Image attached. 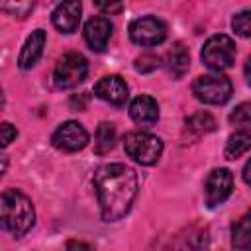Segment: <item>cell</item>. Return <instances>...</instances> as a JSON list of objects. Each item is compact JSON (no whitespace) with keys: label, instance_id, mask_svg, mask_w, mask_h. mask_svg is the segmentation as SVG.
I'll return each mask as SVG.
<instances>
[{"label":"cell","instance_id":"1","mask_svg":"<svg viewBox=\"0 0 251 251\" xmlns=\"http://www.w3.org/2000/svg\"><path fill=\"white\" fill-rule=\"evenodd\" d=\"M92 184L104 222L122 220L129 212L139 188L135 171L124 163L100 165L92 176Z\"/></svg>","mask_w":251,"mask_h":251},{"label":"cell","instance_id":"2","mask_svg":"<svg viewBox=\"0 0 251 251\" xmlns=\"http://www.w3.org/2000/svg\"><path fill=\"white\" fill-rule=\"evenodd\" d=\"M35 224L33 202L18 188H8L0 194V227L14 237H24Z\"/></svg>","mask_w":251,"mask_h":251},{"label":"cell","instance_id":"3","mask_svg":"<svg viewBox=\"0 0 251 251\" xmlns=\"http://www.w3.org/2000/svg\"><path fill=\"white\" fill-rule=\"evenodd\" d=\"M126 153L139 165H155L163 153V141L147 131H127L124 137Z\"/></svg>","mask_w":251,"mask_h":251},{"label":"cell","instance_id":"4","mask_svg":"<svg viewBox=\"0 0 251 251\" xmlns=\"http://www.w3.org/2000/svg\"><path fill=\"white\" fill-rule=\"evenodd\" d=\"M192 92L196 96V100H200L202 104H210V106H220L226 104L233 92L231 80L222 75V73H210V75H202L194 80L192 84Z\"/></svg>","mask_w":251,"mask_h":251},{"label":"cell","instance_id":"5","mask_svg":"<svg viewBox=\"0 0 251 251\" xmlns=\"http://www.w3.org/2000/svg\"><path fill=\"white\" fill-rule=\"evenodd\" d=\"M202 61L214 73H222L229 69L235 61V41L224 33L208 37L202 47Z\"/></svg>","mask_w":251,"mask_h":251},{"label":"cell","instance_id":"6","mask_svg":"<svg viewBox=\"0 0 251 251\" xmlns=\"http://www.w3.org/2000/svg\"><path fill=\"white\" fill-rule=\"evenodd\" d=\"M86 75H88V63L84 55L71 51L57 61L53 69V84L57 88H75L86 78Z\"/></svg>","mask_w":251,"mask_h":251},{"label":"cell","instance_id":"7","mask_svg":"<svg viewBox=\"0 0 251 251\" xmlns=\"http://www.w3.org/2000/svg\"><path fill=\"white\" fill-rule=\"evenodd\" d=\"M167 37V25L155 16H143L129 24V39L139 47H153Z\"/></svg>","mask_w":251,"mask_h":251},{"label":"cell","instance_id":"8","mask_svg":"<svg viewBox=\"0 0 251 251\" xmlns=\"http://www.w3.org/2000/svg\"><path fill=\"white\" fill-rule=\"evenodd\" d=\"M51 143L55 149L65 151V153H76L88 145V131L84 129L82 124L69 120L63 122L51 135Z\"/></svg>","mask_w":251,"mask_h":251},{"label":"cell","instance_id":"9","mask_svg":"<svg viewBox=\"0 0 251 251\" xmlns=\"http://www.w3.org/2000/svg\"><path fill=\"white\" fill-rule=\"evenodd\" d=\"M233 190V176L227 169H214L204 182V198L208 208L222 206Z\"/></svg>","mask_w":251,"mask_h":251},{"label":"cell","instance_id":"10","mask_svg":"<svg viewBox=\"0 0 251 251\" xmlns=\"http://www.w3.org/2000/svg\"><path fill=\"white\" fill-rule=\"evenodd\" d=\"M94 94L112 104V106H124L127 100V84L120 75H106L94 84Z\"/></svg>","mask_w":251,"mask_h":251},{"label":"cell","instance_id":"11","mask_svg":"<svg viewBox=\"0 0 251 251\" xmlns=\"http://www.w3.org/2000/svg\"><path fill=\"white\" fill-rule=\"evenodd\" d=\"M112 22L104 16H94L86 22L84 25V41L86 45L96 51V53H102L106 47H108V41L112 37Z\"/></svg>","mask_w":251,"mask_h":251},{"label":"cell","instance_id":"12","mask_svg":"<svg viewBox=\"0 0 251 251\" xmlns=\"http://www.w3.org/2000/svg\"><path fill=\"white\" fill-rule=\"evenodd\" d=\"M80 12H82V4L76 0H69V2H61L55 6L51 20L53 25L61 31V33H73L78 27L80 22Z\"/></svg>","mask_w":251,"mask_h":251},{"label":"cell","instance_id":"13","mask_svg":"<svg viewBox=\"0 0 251 251\" xmlns=\"http://www.w3.org/2000/svg\"><path fill=\"white\" fill-rule=\"evenodd\" d=\"M208 229L200 226H190L173 241L167 251H208Z\"/></svg>","mask_w":251,"mask_h":251},{"label":"cell","instance_id":"14","mask_svg":"<svg viewBox=\"0 0 251 251\" xmlns=\"http://www.w3.org/2000/svg\"><path fill=\"white\" fill-rule=\"evenodd\" d=\"M129 118L139 126H153L159 120V104L153 96L141 94L129 104Z\"/></svg>","mask_w":251,"mask_h":251},{"label":"cell","instance_id":"15","mask_svg":"<svg viewBox=\"0 0 251 251\" xmlns=\"http://www.w3.org/2000/svg\"><path fill=\"white\" fill-rule=\"evenodd\" d=\"M43 47H45V31L43 29H35L27 35L22 51H20V57H18V67L27 71L31 67H35V63L39 61L41 53H43Z\"/></svg>","mask_w":251,"mask_h":251},{"label":"cell","instance_id":"16","mask_svg":"<svg viewBox=\"0 0 251 251\" xmlns=\"http://www.w3.org/2000/svg\"><path fill=\"white\" fill-rule=\"evenodd\" d=\"M165 67H167V71H169V75L173 78H180L188 71V67H190V53L184 47V43L178 41V43L173 45V49L167 53Z\"/></svg>","mask_w":251,"mask_h":251},{"label":"cell","instance_id":"17","mask_svg":"<svg viewBox=\"0 0 251 251\" xmlns=\"http://www.w3.org/2000/svg\"><path fill=\"white\" fill-rule=\"evenodd\" d=\"M249 147H251V133H249V129H239V131H235V133H231L227 137V143H226V149H224L226 159L233 161V159L245 155L249 151Z\"/></svg>","mask_w":251,"mask_h":251},{"label":"cell","instance_id":"18","mask_svg":"<svg viewBox=\"0 0 251 251\" xmlns=\"http://www.w3.org/2000/svg\"><path fill=\"white\" fill-rule=\"evenodd\" d=\"M184 127H186V131H188L192 137H200V135H206V133L214 131L216 120H214L212 114H208V112H198V114H192L190 118H186Z\"/></svg>","mask_w":251,"mask_h":251},{"label":"cell","instance_id":"19","mask_svg":"<svg viewBox=\"0 0 251 251\" xmlns=\"http://www.w3.org/2000/svg\"><path fill=\"white\" fill-rule=\"evenodd\" d=\"M114 143H116V129L112 124L108 122H102L98 127H96V135H94V151L96 155H106L114 149Z\"/></svg>","mask_w":251,"mask_h":251},{"label":"cell","instance_id":"20","mask_svg":"<svg viewBox=\"0 0 251 251\" xmlns=\"http://www.w3.org/2000/svg\"><path fill=\"white\" fill-rule=\"evenodd\" d=\"M251 235V227H249V214H245L243 218H239L233 226H231V243L237 251H249V237Z\"/></svg>","mask_w":251,"mask_h":251},{"label":"cell","instance_id":"21","mask_svg":"<svg viewBox=\"0 0 251 251\" xmlns=\"http://www.w3.org/2000/svg\"><path fill=\"white\" fill-rule=\"evenodd\" d=\"M35 8V2H0V10L12 18H27V14Z\"/></svg>","mask_w":251,"mask_h":251},{"label":"cell","instance_id":"22","mask_svg":"<svg viewBox=\"0 0 251 251\" xmlns=\"http://www.w3.org/2000/svg\"><path fill=\"white\" fill-rule=\"evenodd\" d=\"M161 65H163L161 57H159V55H153V53L139 55V57L135 59V63H133V67H135L137 73H153V71H157Z\"/></svg>","mask_w":251,"mask_h":251},{"label":"cell","instance_id":"23","mask_svg":"<svg viewBox=\"0 0 251 251\" xmlns=\"http://www.w3.org/2000/svg\"><path fill=\"white\" fill-rule=\"evenodd\" d=\"M249 16H251L249 10H241V12L235 14L233 20H231L233 31H235L237 35H241V37H249V35H251V20H249Z\"/></svg>","mask_w":251,"mask_h":251},{"label":"cell","instance_id":"24","mask_svg":"<svg viewBox=\"0 0 251 251\" xmlns=\"http://www.w3.org/2000/svg\"><path fill=\"white\" fill-rule=\"evenodd\" d=\"M229 122L235 124V126H239L241 129H247V126L251 124V106H249V102L239 104V106L229 114Z\"/></svg>","mask_w":251,"mask_h":251},{"label":"cell","instance_id":"25","mask_svg":"<svg viewBox=\"0 0 251 251\" xmlns=\"http://www.w3.org/2000/svg\"><path fill=\"white\" fill-rule=\"evenodd\" d=\"M18 135V129L10 122H0V149L8 147Z\"/></svg>","mask_w":251,"mask_h":251},{"label":"cell","instance_id":"26","mask_svg":"<svg viewBox=\"0 0 251 251\" xmlns=\"http://www.w3.org/2000/svg\"><path fill=\"white\" fill-rule=\"evenodd\" d=\"M94 6H96L100 12H104V14H118V12H122V8H124V4H122V2H110V4L96 2Z\"/></svg>","mask_w":251,"mask_h":251},{"label":"cell","instance_id":"27","mask_svg":"<svg viewBox=\"0 0 251 251\" xmlns=\"http://www.w3.org/2000/svg\"><path fill=\"white\" fill-rule=\"evenodd\" d=\"M67 251H94V247H92V245H88L86 241L71 239V241H67Z\"/></svg>","mask_w":251,"mask_h":251},{"label":"cell","instance_id":"28","mask_svg":"<svg viewBox=\"0 0 251 251\" xmlns=\"http://www.w3.org/2000/svg\"><path fill=\"white\" fill-rule=\"evenodd\" d=\"M6 169H8V157L0 153V178L4 176V173H6Z\"/></svg>","mask_w":251,"mask_h":251},{"label":"cell","instance_id":"29","mask_svg":"<svg viewBox=\"0 0 251 251\" xmlns=\"http://www.w3.org/2000/svg\"><path fill=\"white\" fill-rule=\"evenodd\" d=\"M249 167H251V163L247 161V163H245V167H243V180H245L247 184H249Z\"/></svg>","mask_w":251,"mask_h":251},{"label":"cell","instance_id":"30","mask_svg":"<svg viewBox=\"0 0 251 251\" xmlns=\"http://www.w3.org/2000/svg\"><path fill=\"white\" fill-rule=\"evenodd\" d=\"M2 106H4V92H2V88H0V110H2Z\"/></svg>","mask_w":251,"mask_h":251}]
</instances>
